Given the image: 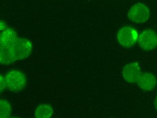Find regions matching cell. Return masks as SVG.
<instances>
[{
    "instance_id": "cell-1",
    "label": "cell",
    "mask_w": 157,
    "mask_h": 118,
    "mask_svg": "<svg viewBox=\"0 0 157 118\" xmlns=\"http://www.w3.org/2000/svg\"><path fill=\"white\" fill-rule=\"evenodd\" d=\"M32 49L33 46L31 41L24 37H18L14 42L8 47L14 62L29 57Z\"/></svg>"
},
{
    "instance_id": "cell-5",
    "label": "cell",
    "mask_w": 157,
    "mask_h": 118,
    "mask_svg": "<svg viewBox=\"0 0 157 118\" xmlns=\"http://www.w3.org/2000/svg\"><path fill=\"white\" fill-rule=\"evenodd\" d=\"M139 44L145 50H151L157 47V34L151 29L141 32L138 38Z\"/></svg>"
},
{
    "instance_id": "cell-10",
    "label": "cell",
    "mask_w": 157,
    "mask_h": 118,
    "mask_svg": "<svg viewBox=\"0 0 157 118\" xmlns=\"http://www.w3.org/2000/svg\"><path fill=\"white\" fill-rule=\"evenodd\" d=\"M11 110V105L8 100L5 99L0 100V118H9Z\"/></svg>"
},
{
    "instance_id": "cell-6",
    "label": "cell",
    "mask_w": 157,
    "mask_h": 118,
    "mask_svg": "<svg viewBox=\"0 0 157 118\" xmlns=\"http://www.w3.org/2000/svg\"><path fill=\"white\" fill-rule=\"evenodd\" d=\"M122 74L126 81L129 83H137L142 73L138 63L131 62L123 67Z\"/></svg>"
},
{
    "instance_id": "cell-3",
    "label": "cell",
    "mask_w": 157,
    "mask_h": 118,
    "mask_svg": "<svg viewBox=\"0 0 157 118\" xmlns=\"http://www.w3.org/2000/svg\"><path fill=\"white\" fill-rule=\"evenodd\" d=\"M139 38L138 32L131 27H124L118 32L117 39L119 43L125 47L133 46Z\"/></svg>"
},
{
    "instance_id": "cell-12",
    "label": "cell",
    "mask_w": 157,
    "mask_h": 118,
    "mask_svg": "<svg viewBox=\"0 0 157 118\" xmlns=\"http://www.w3.org/2000/svg\"><path fill=\"white\" fill-rule=\"evenodd\" d=\"M6 88H7L6 77L1 74L0 75V91L2 92Z\"/></svg>"
},
{
    "instance_id": "cell-9",
    "label": "cell",
    "mask_w": 157,
    "mask_h": 118,
    "mask_svg": "<svg viewBox=\"0 0 157 118\" xmlns=\"http://www.w3.org/2000/svg\"><path fill=\"white\" fill-rule=\"evenodd\" d=\"M54 112L52 106L48 104L42 103L37 106L35 111V118H51Z\"/></svg>"
},
{
    "instance_id": "cell-4",
    "label": "cell",
    "mask_w": 157,
    "mask_h": 118,
    "mask_svg": "<svg viewBox=\"0 0 157 118\" xmlns=\"http://www.w3.org/2000/svg\"><path fill=\"white\" fill-rule=\"evenodd\" d=\"M128 17L135 23H144L150 17V11L147 6L142 3H137L132 6L128 13Z\"/></svg>"
},
{
    "instance_id": "cell-2",
    "label": "cell",
    "mask_w": 157,
    "mask_h": 118,
    "mask_svg": "<svg viewBox=\"0 0 157 118\" xmlns=\"http://www.w3.org/2000/svg\"><path fill=\"white\" fill-rule=\"evenodd\" d=\"M7 89L14 92L23 90L27 85V78L24 73L17 70L10 71L5 76Z\"/></svg>"
},
{
    "instance_id": "cell-14",
    "label": "cell",
    "mask_w": 157,
    "mask_h": 118,
    "mask_svg": "<svg viewBox=\"0 0 157 118\" xmlns=\"http://www.w3.org/2000/svg\"><path fill=\"white\" fill-rule=\"evenodd\" d=\"M155 106L156 109H157V96H156V99H155Z\"/></svg>"
},
{
    "instance_id": "cell-15",
    "label": "cell",
    "mask_w": 157,
    "mask_h": 118,
    "mask_svg": "<svg viewBox=\"0 0 157 118\" xmlns=\"http://www.w3.org/2000/svg\"><path fill=\"white\" fill-rule=\"evenodd\" d=\"M9 118H21L19 116H10Z\"/></svg>"
},
{
    "instance_id": "cell-13",
    "label": "cell",
    "mask_w": 157,
    "mask_h": 118,
    "mask_svg": "<svg viewBox=\"0 0 157 118\" xmlns=\"http://www.w3.org/2000/svg\"><path fill=\"white\" fill-rule=\"evenodd\" d=\"M7 28H8V27H7L6 23L5 21L2 20L1 22H0V30H1V31L2 32Z\"/></svg>"
},
{
    "instance_id": "cell-11",
    "label": "cell",
    "mask_w": 157,
    "mask_h": 118,
    "mask_svg": "<svg viewBox=\"0 0 157 118\" xmlns=\"http://www.w3.org/2000/svg\"><path fill=\"white\" fill-rule=\"evenodd\" d=\"M0 62L2 65H10L13 61L10 53L8 47H0Z\"/></svg>"
},
{
    "instance_id": "cell-8",
    "label": "cell",
    "mask_w": 157,
    "mask_h": 118,
    "mask_svg": "<svg viewBox=\"0 0 157 118\" xmlns=\"http://www.w3.org/2000/svg\"><path fill=\"white\" fill-rule=\"evenodd\" d=\"M17 33L14 30L8 28L1 33L0 36V47H10L17 38Z\"/></svg>"
},
{
    "instance_id": "cell-7",
    "label": "cell",
    "mask_w": 157,
    "mask_h": 118,
    "mask_svg": "<svg viewBox=\"0 0 157 118\" xmlns=\"http://www.w3.org/2000/svg\"><path fill=\"white\" fill-rule=\"evenodd\" d=\"M156 84V80L154 75L150 73H144L141 74L137 84L140 89L144 90L149 91L154 89Z\"/></svg>"
}]
</instances>
